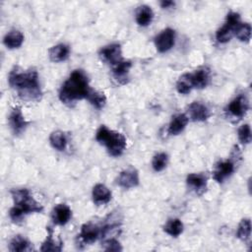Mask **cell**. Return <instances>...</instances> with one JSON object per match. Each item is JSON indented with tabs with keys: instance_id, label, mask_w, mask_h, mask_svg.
<instances>
[{
	"instance_id": "277c9868",
	"label": "cell",
	"mask_w": 252,
	"mask_h": 252,
	"mask_svg": "<svg viewBox=\"0 0 252 252\" xmlns=\"http://www.w3.org/2000/svg\"><path fill=\"white\" fill-rule=\"evenodd\" d=\"M95 140L99 144L103 145L108 154L112 157L121 156L127 146L126 138L123 134L110 130L105 125H101L97 129L95 133Z\"/></svg>"
},
{
	"instance_id": "52a82bcc",
	"label": "cell",
	"mask_w": 252,
	"mask_h": 252,
	"mask_svg": "<svg viewBox=\"0 0 252 252\" xmlns=\"http://www.w3.org/2000/svg\"><path fill=\"white\" fill-rule=\"evenodd\" d=\"M175 42V31L170 28H166L161 31L155 38V45L157 50L160 53H164L171 49Z\"/></svg>"
},
{
	"instance_id": "5b68a950",
	"label": "cell",
	"mask_w": 252,
	"mask_h": 252,
	"mask_svg": "<svg viewBox=\"0 0 252 252\" xmlns=\"http://www.w3.org/2000/svg\"><path fill=\"white\" fill-rule=\"evenodd\" d=\"M240 15L236 12H229L226 16L224 25L216 32V39L220 43L228 42L234 35L235 28L240 24Z\"/></svg>"
},
{
	"instance_id": "d6a6232c",
	"label": "cell",
	"mask_w": 252,
	"mask_h": 252,
	"mask_svg": "<svg viewBox=\"0 0 252 252\" xmlns=\"http://www.w3.org/2000/svg\"><path fill=\"white\" fill-rule=\"evenodd\" d=\"M237 136L242 144H249L251 142V129L249 124H243L238 128Z\"/></svg>"
},
{
	"instance_id": "ac0fdd59",
	"label": "cell",
	"mask_w": 252,
	"mask_h": 252,
	"mask_svg": "<svg viewBox=\"0 0 252 252\" xmlns=\"http://www.w3.org/2000/svg\"><path fill=\"white\" fill-rule=\"evenodd\" d=\"M193 89H204L210 82V70L206 67L197 69L194 73H190Z\"/></svg>"
},
{
	"instance_id": "8992f818",
	"label": "cell",
	"mask_w": 252,
	"mask_h": 252,
	"mask_svg": "<svg viewBox=\"0 0 252 252\" xmlns=\"http://www.w3.org/2000/svg\"><path fill=\"white\" fill-rule=\"evenodd\" d=\"M248 108H249V102L247 97L243 94H239L227 104L225 108V112L231 117L240 119L246 114Z\"/></svg>"
},
{
	"instance_id": "f1b7e54d",
	"label": "cell",
	"mask_w": 252,
	"mask_h": 252,
	"mask_svg": "<svg viewBox=\"0 0 252 252\" xmlns=\"http://www.w3.org/2000/svg\"><path fill=\"white\" fill-rule=\"evenodd\" d=\"M251 235V220L249 219H243L240 220L237 231L236 237L241 241H246L250 238Z\"/></svg>"
},
{
	"instance_id": "6da1fadb",
	"label": "cell",
	"mask_w": 252,
	"mask_h": 252,
	"mask_svg": "<svg viewBox=\"0 0 252 252\" xmlns=\"http://www.w3.org/2000/svg\"><path fill=\"white\" fill-rule=\"evenodd\" d=\"M8 83L22 100L38 101L41 98L42 92L38 82V74L34 69L23 70L14 67L9 73Z\"/></svg>"
},
{
	"instance_id": "1f68e13d",
	"label": "cell",
	"mask_w": 252,
	"mask_h": 252,
	"mask_svg": "<svg viewBox=\"0 0 252 252\" xmlns=\"http://www.w3.org/2000/svg\"><path fill=\"white\" fill-rule=\"evenodd\" d=\"M168 162V157L165 153H158L154 156L152 160V167L155 171L158 172L163 170Z\"/></svg>"
},
{
	"instance_id": "ba28073f",
	"label": "cell",
	"mask_w": 252,
	"mask_h": 252,
	"mask_svg": "<svg viewBox=\"0 0 252 252\" xmlns=\"http://www.w3.org/2000/svg\"><path fill=\"white\" fill-rule=\"evenodd\" d=\"M100 233L101 228L98 225L92 222H88L82 225L81 231L78 234V239L79 242L84 245L92 244L100 237Z\"/></svg>"
},
{
	"instance_id": "30bf717a",
	"label": "cell",
	"mask_w": 252,
	"mask_h": 252,
	"mask_svg": "<svg viewBox=\"0 0 252 252\" xmlns=\"http://www.w3.org/2000/svg\"><path fill=\"white\" fill-rule=\"evenodd\" d=\"M235 170V164L232 159H225L219 161L213 170V178L219 182L222 183L227 177H229Z\"/></svg>"
},
{
	"instance_id": "ffe728a7",
	"label": "cell",
	"mask_w": 252,
	"mask_h": 252,
	"mask_svg": "<svg viewBox=\"0 0 252 252\" xmlns=\"http://www.w3.org/2000/svg\"><path fill=\"white\" fill-rule=\"evenodd\" d=\"M188 121H189V118L185 113L175 114L168 125V133L170 135L180 134L185 129Z\"/></svg>"
},
{
	"instance_id": "7402d4cb",
	"label": "cell",
	"mask_w": 252,
	"mask_h": 252,
	"mask_svg": "<svg viewBox=\"0 0 252 252\" xmlns=\"http://www.w3.org/2000/svg\"><path fill=\"white\" fill-rule=\"evenodd\" d=\"M136 22L139 26L141 27H147L151 25L153 19H154V13L151 7L147 5H142L138 7L136 11V16H135Z\"/></svg>"
},
{
	"instance_id": "4316f807",
	"label": "cell",
	"mask_w": 252,
	"mask_h": 252,
	"mask_svg": "<svg viewBox=\"0 0 252 252\" xmlns=\"http://www.w3.org/2000/svg\"><path fill=\"white\" fill-rule=\"evenodd\" d=\"M193 89L190 73H185L176 82V91L181 94H189Z\"/></svg>"
},
{
	"instance_id": "9c48e42d",
	"label": "cell",
	"mask_w": 252,
	"mask_h": 252,
	"mask_svg": "<svg viewBox=\"0 0 252 252\" xmlns=\"http://www.w3.org/2000/svg\"><path fill=\"white\" fill-rule=\"evenodd\" d=\"M8 121H9V126L15 135H20L24 133L28 126V121L26 120L19 106H15L11 110Z\"/></svg>"
},
{
	"instance_id": "8fae6325",
	"label": "cell",
	"mask_w": 252,
	"mask_h": 252,
	"mask_svg": "<svg viewBox=\"0 0 252 252\" xmlns=\"http://www.w3.org/2000/svg\"><path fill=\"white\" fill-rule=\"evenodd\" d=\"M188 118L195 122L206 121L211 116V111L207 105L199 101H193L187 107Z\"/></svg>"
},
{
	"instance_id": "2e32d148",
	"label": "cell",
	"mask_w": 252,
	"mask_h": 252,
	"mask_svg": "<svg viewBox=\"0 0 252 252\" xmlns=\"http://www.w3.org/2000/svg\"><path fill=\"white\" fill-rule=\"evenodd\" d=\"M131 67H132L131 61L124 60V59H121L119 62L112 65V75L114 79L120 84L127 83L128 74Z\"/></svg>"
},
{
	"instance_id": "7a4b0ae2",
	"label": "cell",
	"mask_w": 252,
	"mask_h": 252,
	"mask_svg": "<svg viewBox=\"0 0 252 252\" xmlns=\"http://www.w3.org/2000/svg\"><path fill=\"white\" fill-rule=\"evenodd\" d=\"M89 78L81 70H74L68 79L63 83L59 91V98L66 105H73L77 101L87 98L91 92Z\"/></svg>"
},
{
	"instance_id": "e575fe53",
	"label": "cell",
	"mask_w": 252,
	"mask_h": 252,
	"mask_svg": "<svg viewBox=\"0 0 252 252\" xmlns=\"http://www.w3.org/2000/svg\"><path fill=\"white\" fill-rule=\"evenodd\" d=\"M159 5L163 9H169L172 6H174V2L173 1H168V0H163V1H160Z\"/></svg>"
},
{
	"instance_id": "44dd1931",
	"label": "cell",
	"mask_w": 252,
	"mask_h": 252,
	"mask_svg": "<svg viewBox=\"0 0 252 252\" xmlns=\"http://www.w3.org/2000/svg\"><path fill=\"white\" fill-rule=\"evenodd\" d=\"M24 38L25 36L22 32L18 30H12L5 34L3 38V43L7 48L15 49L19 48L23 44Z\"/></svg>"
},
{
	"instance_id": "f546056e",
	"label": "cell",
	"mask_w": 252,
	"mask_h": 252,
	"mask_svg": "<svg viewBox=\"0 0 252 252\" xmlns=\"http://www.w3.org/2000/svg\"><path fill=\"white\" fill-rule=\"evenodd\" d=\"M234 35L243 42H249L251 38V25L248 23H240L234 30Z\"/></svg>"
},
{
	"instance_id": "3957f363",
	"label": "cell",
	"mask_w": 252,
	"mask_h": 252,
	"mask_svg": "<svg viewBox=\"0 0 252 252\" xmlns=\"http://www.w3.org/2000/svg\"><path fill=\"white\" fill-rule=\"evenodd\" d=\"M14 206L9 212V217L13 222L22 221L25 217L32 213H41L43 207L32 197L29 189H13L11 191Z\"/></svg>"
},
{
	"instance_id": "7c38bea8",
	"label": "cell",
	"mask_w": 252,
	"mask_h": 252,
	"mask_svg": "<svg viewBox=\"0 0 252 252\" xmlns=\"http://www.w3.org/2000/svg\"><path fill=\"white\" fill-rule=\"evenodd\" d=\"M116 183L124 188L130 189L139 185V173L133 167H128L122 170L116 178Z\"/></svg>"
},
{
	"instance_id": "484cf974",
	"label": "cell",
	"mask_w": 252,
	"mask_h": 252,
	"mask_svg": "<svg viewBox=\"0 0 252 252\" xmlns=\"http://www.w3.org/2000/svg\"><path fill=\"white\" fill-rule=\"evenodd\" d=\"M48 228V234L47 237L45 239V241L42 243L40 250L41 251H61L62 250V241L61 240H56L53 238V234H52V230L50 229V227Z\"/></svg>"
},
{
	"instance_id": "e0dca14e",
	"label": "cell",
	"mask_w": 252,
	"mask_h": 252,
	"mask_svg": "<svg viewBox=\"0 0 252 252\" xmlns=\"http://www.w3.org/2000/svg\"><path fill=\"white\" fill-rule=\"evenodd\" d=\"M92 197L95 205H105L111 200V191L104 184L97 183L93 188Z\"/></svg>"
},
{
	"instance_id": "4fadbf2b",
	"label": "cell",
	"mask_w": 252,
	"mask_h": 252,
	"mask_svg": "<svg viewBox=\"0 0 252 252\" xmlns=\"http://www.w3.org/2000/svg\"><path fill=\"white\" fill-rule=\"evenodd\" d=\"M121 55H122L121 46L118 43H111V44L105 45L99 50L100 58L104 62L109 63L111 65H114L117 62H119L122 59Z\"/></svg>"
},
{
	"instance_id": "836d02e7",
	"label": "cell",
	"mask_w": 252,
	"mask_h": 252,
	"mask_svg": "<svg viewBox=\"0 0 252 252\" xmlns=\"http://www.w3.org/2000/svg\"><path fill=\"white\" fill-rule=\"evenodd\" d=\"M101 246L106 251H121L122 250V246L116 238L102 240Z\"/></svg>"
},
{
	"instance_id": "9a60e30c",
	"label": "cell",
	"mask_w": 252,
	"mask_h": 252,
	"mask_svg": "<svg viewBox=\"0 0 252 252\" xmlns=\"http://www.w3.org/2000/svg\"><path fill=\"white\" fill-rule=\"evenodd\" d=\"M72 217V211L66 204H57L51 213L52 221L57 225L66 224Z\"/></svg>"
},
{
	"instance_id": "4dcf8cb0",
	"label": "cell",
	"mask_w": 252,
	"mask_h": 252,
	"mask_svg": "<svg viewBox=\"0 0 252 252\" xmlns=\"http://www.w3.org/2000/svg\"><path fill=\"white\" fill-rule=\"evenodd\" d=\"M121 232V228L118 224L116 223H111V224H106L103 227H101V233L100 237L102 240L106 239H111V238H116Z\"/></svg>"
},
{
	"instance_id": "cb8c5ba5",
	"label": "cell",
	"mask_w": 252,
	"mask_h": 252,
	"mask_svg": "<svg viewBox=\"0 0 252 252\" xmlns=\"http://www.w3.org/2000/svg\"><path fill=\"white\" fill-rule=\"evenodd\" d=\"M183 222L179 219H170L163 225V231L170 236L177 237L183 232Z\"/></svg>"
},
{
	"instance_id": "d6986e66",
	"label": "cell",
	"mask_w": 252,
	"mask_h": 252,
	"mask_svg": "<svg viewBox=\"0 0 252 252\" xmlns=\"http://www.w3.org/2000/svg\"><path fill=\"white\" fill-rule=\"evenodd\" d=\"M70 54V47L65 43H59L48 50L49 59L52 62H62L69 57Z\"/></svg>"
},
{
	"instance_id": "603a6c76",
	"label": "cell",
	"mask_w": 252,
	"mask_h": 252,
	"mask_svg": "<svg viewBox=\"0 0 252 252\" xmlns=\"http://www.w3.org/2000/svg\"><path fill=\"white\" fill-rule=\"evenodd\" d=\"M31 249H32L31 242L22 235H15L9 244V250L13 252H23V251H29Z\"/></svg>"
},
{
	"instance_id": "d4e9b609",
	"label": "cell",
	"mask_w": 252,
	"mask_h": 252,
	"mask_svg": "<svg viewBox=\"0 0 252 252\" xmlns=\"http://www.w3.org/2000/svg\"><path fill=\"white\" fill-rule=\"evenodd\" d=\"M49 142L52 148L57 151H63L67 146L66 135L61 131L52 132L49 136Z\"/></svg>"
},
{
	"instance_id": "5bb4252c",
	"label": "cell",
	"mask_w": 252,
	"mask_h": 252,
	"mask_svg": "<svg viewBox=\"0 0 252 252\" xmlns=\"http://www.w3.org/2000/svg\"><path fill=\"white\" fill-rule=\"evenodd\" d=\"M186 183L188 187L196 194L200 195L205 192L207 188L208 178L204 173H189L186 177Z\"/></svg>"
},
{
	"instance_id": "83f0119b",
	"label": "cell",
	"mask_w": 252,
	"mask_h": 252,
	"mask_svg": "<svg viewBox=\"0 0 252 252\" xmlns=\"http://www.w3.org/2000/svg\"><path fill=\"white\" fill-rule=\"evenodd\" d=\"M87 99L90 101V103L94 106L97 109H101L106 104V96L103 93L98 91L91 90Z\"/></svg>"
}]
</instances>
